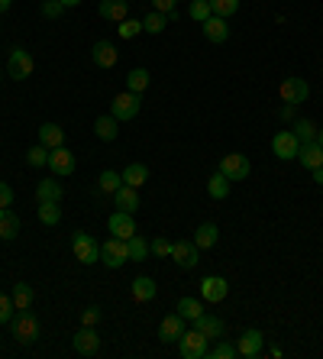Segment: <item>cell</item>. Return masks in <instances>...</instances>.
<instances>
[{"mask_svg": "<svg viewBox=\"0 0 323 359\" xmlns=\"http://www.w3.org/2000/svg\"><path fill=\"white\" fill-rule=\"evenodd\" d=\"M149 252H156L158 259H172V240H165V236H156V240L149 243Z\"/></svg>", "mask_w": 323, "mask_h": 359, "instance_id": "ee69618b", "label": "cell"}, {"mask_svg": "<svg viewBox=\"0 0 323 359\" xmlns=\"http://www.w3.org/2000/svg\"><path fill=\"white\" fill-rule=\"evenodd\" d=\"M298 149H301V140L291 130H282V133H275L272 140V152L278 156V159H298Z\"/></svg>", "mask_w": 323, "mask_h": 359, "instance_id": "7c38bea8", "label": "cell"}, {"mask_svg": "<svg viewBox=\"0 0 323 359\" xmlns=\"http://www.w3.org/2000/svg\"><path fill=\"white\" fill-rule=\"evenodd\" d=\"M116 59H120V52H116L114 42L100 39V42H94V46H91V62H94L97 68H114Z\"/></svg>", "mask_w": 323, "mask_h": 359, "instance_id": "e0dca14e", "label": "cell"}, {"mask_svg": "<svg viewBox=\"0 0 323 359\" xmlns=\"http://www.w3.org/2000/svg\"><path fill=\"white\" fill-rule=\"evenodd\" d=\"M240 350H236V343H226V340H217V346L207 353V359H236Z\"/></svg>", "mask_w": 323, "mask_h": 359, "instance_id": "60d3db41", "label": "cell"}, {"mask_svg": "<svg viewBox=\"0 0 323 359\" xmlns=\"http://www.w3.org/2000/svg\"><path fill=\"white\" fill-rule=\"evenodd\" d=\"M75 152L65 149V146H58V149H49V168H52V175L55 178H68V175H75Z\"/></svg>", "mask_w": 323, "mask_h": 359, "instance_id": "9c48e42d", "label": "cell"}, {"mask_svg": "<svg viewBox=\"0 0 323 359\" xmlns=\"http://www.w3.org/2000/svg\"><path fill=\"white\" fill-rule=\"evenodd\" d=\"M17 314V308H13V298H7V294L0 292V324H10V318Z\"/></svg>", "mask_w": 323, "mask_h": 359, "instance_id": "7dc6e473", "label": "cell"}, {"mask_svg": "<svg viewBox=\"0 0 323 359\" xmlns=\"http://www.w3.org/2000/svg\"><path fill=\"white\" fill-rule=\"evenodd\" d=\"M17 236H20V217L10 208L7 210L0 208V240L10 243V240H17Z\"/></svg>", "mask_w": 323, "mask_h": 359, "instance_id": "4316f807", "label": "cell"}, {"mask_svg": "<svg viewBox=\"0 0 323 359\" xmlns=\"http://www.w3.org/2000/svg\"><path fill=\"white\" fill-rule=\"evenodd\" d=\"M10 204H13V188H10L7 182H0V208L7 210Z\"/></svg>", "mask_w": 323, "mask_h": 359, "instance_id": "681fc988", "label": "cell"}, {"mask_svg": "<svg viewBox=\"0 0 323 359\" xmlns=\"http://www.w3.org/2000/svg\"><path fill=\"white\" fill-rule=\"evenodd\" d=\"M191 240L198 243V250H214L217 240H220V230H217V224H200Z\"/></svg>", "mask_w": 323, "mask_h": 359, "instance_id": "83f0119b", "label": "cell"}, {"mask_svg": "<svg viewBox=\"0 0 323 359\" xmlns=\"http://www.w3.org/2000/svg\"><path fill=\"white\" fill-rule=\"evenodd\" d=\"M165 26H168V17H165V13H158V10H152V13H146V17H142V33L158 36Z\"/></svg>", "mask_w": 323, "mask_h": 359, "instance_id": "d590c367", "label": "cell"}, {"mask_svg": "<svg viewBox=\"0 0 323 359\" xmlns=\"http://www.w3.org/2000/svg\"><path fill=\"white\" fill-rule=\"evenodd\" d=\"M217 172H224L230 182H246L252 165H249V156H242V152H226L224 159H220V168H217Z\"/></svg>", "mask_w": 323, "mask_h": 359, "instance_id": "52a82bcc", "label": "cell"}, {"mask_svg": "<svg viewBox=\"0 0 323 359\" xmlns=\"http://www.w3.org/2000/svg\"><path fill=\"white\" fill-rule=\"evenodd\" d=\"M294 110H298V104H284V107H282V120H291V117H294Z\"/></svg>", "mask_w": 323, "mask_h": 359, "instance_id": "f907efd6", "label": "cell"}, {"mask_svg": "<svg viewBox=\"0 0 323 359\" xmlns=\"http://www.w3.org/2000/svg\"><path fill=\"white\" fill-rule=\"evenodd\" d=\"M226 294H230V282H226L224 276H207L204 282H200V298L210 301V304L224 301Z\"/></svg>", "mask_w": 323, "mask_h": 359, "instance_id": "9a60e30c", "label": "cell"}, {"mask_svg": "<svg viewBox=\"0 0 323 359\" xmlns=\"http://www.w3.org/2000/svg\"><path fill=\"white\" fill-rule=\"evenodd\" d=\"M152 75L146 72V68H133L130 75H126V91H133V94H142L146 88H149Z\"/></svg>", "mask_w": 323, "mask_h": 359, "instance_id": "1f68e13d", "label": "cell"}, {"mask_svg": "<svg viewBox=\"0 0 323 359\" xmlns=\"http://www.w3.org/2000/svg\"><path fill=\"white\" fill-rule=\"evenodd\" d=\"M314 182H317V184H323V165H320V168H314Z\"/></svg>", "mask_w": 323, "mask_h": 359, "instance_id": "816d5d0a", "label": "cell"}, {"mask_svg": "<svg viewBox=\"0 0 323 359\" xmlns=\"http://www.w3.org/2000/svg\"><path fill=\"white\" fill-rule=\"evenodd\" d=\"M116 33H120V39H136V36L142 33V20H130V17H126L123 23H120V29H116Z\"/></svg>", "mask_w": 323, "mask_h": 359, "instance_id": "7bdbcfd3", "label": "cell"}, {"mask_svg": "<svg viewBox=\"0 0 323 359\" xmlns=\"http://www.w3.org/2000/svg\"><path fill=\"white\" fill-rule=\"evenodd\" d=\"M210 13H214V10H210L207 0H191V4H188V17H191V20H198V23H204V20H207Z\"/></svg>", "mask_w": 323, "mask_h": 359, "instance_id": "b9f144b4", "label": "cell"}, {"mask_svg": "<svg viewBox=\"0 0 323 359\" xmlns=\"http://www.w3.org/2000/svg\"><path fill=\"white\" fill-rule=\"evenodd\" d=\"M298 162L304 168H310V172H314V168H320L323 165V149H320V142H301V149H298Z\"/></svg>", "mask_w": 323, "mask_h": 359, "instance_id": "44dd1931", "label": "cell"}, {"mask_svg": "<svg viewBox=\"0 0 323 359\" xmlns=\"http://www.w3.org/2000/svg\"><path fill=\"white\" fill-rule=\"evenodd\" d=\"M317 130H320V126H317L314 120H294V126H291V133L298 136L301 142H314L317 140Z\"/></svg>", "mask_w": 323, "mask_h": 359, "instance_id": "8d00e7d4", "label": "cell"}, {"mask_svg": "<svg viewBox=\"0 0 323 359\" xmlns=\"http://www.w3.org/2000/svg\"><path fill=\"white\" fill-rule=\"evenodd\" d=\"M210 4V10H214L217 17H224V20H230L236 10H240V0H207Z\"/></svg>", "mask_w": 323, "mask_h": 359, "instance_id": "ab89813d", "label": "cell"}, {"mask_svg": "<svg viewBox=\"0 0 323 359\" xmlns=\"http://www.w3.org/2000/svg\"><path fill=\"white\" fill-rule=\"evenodd\" d=\"M236 350H240L242 359H262L266 356V334L256 330V327H249L240 334V343H236Z\"/></svg>", "mask_w": 323, "mask_h": 359, "instance_id": "8992f818", "label": "cell"}, {"mask_svg": "<svg viewBox=\"0 0 323 359\" xmlns=\"http://www.w3.org/2000/svg\"><path fill=\"white\" fill-rule=\"evenodd\" d=\"M10 4H13V0H0V13H7V10H10Z\"/></svg>", "mask_w": 323, "mask_h": 359, "instance_id": "f5cc1de1", "label": "cell"}, {"mask_svg": "<svg viewBox=\"0 0 323 359\" xmlns=\"http://www.w3.org/2000/svg\"><path fill=\"white\" fill-rule=\"evenodd\" d=\"M36 133H39V142L46 146V149H58V146H65V130H62L58 123H42Z\"/></svg>", "mask_w": 323, "mask_h": 359, "instance_id": "cb8c5ba5", "label": "cell"}, {"mask_svg": "<svg viewBox=\"0 0 323 359\" xmlns=\"http://www.w3.org/2000/svg\"><path fill=\"white\" fill-rule=\"evenodd\" d=\"M26 162H29L33 168L49 165V149H46L42 142H36V146H29V152H26Z\"/></svg>", "mask_w": 323, "mask_h": 359, "instance_id": "f35d334b", "label": "cell"}, {"mask_svg": "<svg viewBox=\"0 0 323 359\" xmlns=\"http://www.w3.org/2000/svg\"><path fill=\"white\" fill-rule=\"evenodd\" d=\"M39 220L46 226H58V220H62V208H58V201H39Z\"/></svg>", "mask_w": 323, "mask_h": 359, "instance_id": "e575fe53", "label": "cell"}, {"mask_svg": "<svg viewBox=\"0 0 323 359\" xmlns=\"http://www.w3.org/2000/svg\"><path fill=\"white\" fill-rule=\"evenodd\" d=\"M172 259H174V266L194 269V266L200 262L198 243H194V240H178V243H172Z\"/></svg>", "mask_w": 323, "mask_h": 359, "instance_id": "30bf717a", "label": "cell"}, {"mask_svg": "<svg viewBox=\"0 0 323 359\" xmlns=\"http://www.w3.org/2000/svg\"><path fill=\"white\" fill-rule=\"evenodd\" d=\"M230 188H233V182L224 175V172H214V175H210V182H207V194H210L214 201L230 198Z\"/></svg>", "mask_w": 323, "mask_h": 359, "instance_id": "f546056e", "label": "cell"}, {"mask_svg": "<svg viewBox=\"0 0 323 359\" xmlns=\"http://www.w3.org/2000/svg\"><path fill=\"white\" fill-rule=\"evenodd\" d=\"M65 10L68 7L62 4V0H42V17H46V20H58Z\"/></svg>", "mask_w": 323, "mask_h": 359, "instance_id": "f6af8a7d", "label": "cell"}, {"mask_svg": "<svg viewBox=\"0 0 323 359\" xmlns=\"http://www.w3.org/2000/svg\"><path fill=\"white\" fill-rule=\"evenodd\" d=\"M62 4H65V7H78V4H81V0H62Z\"/></svg>", "mask_w": 323, "mask_h": 359, "instance_id": "db71d44e", "label": "cell"}, {"mask_svg": "<svg viewBox=\"0 0 323 359\" xmlns=\"http://www.w3.org/2000/svg\"><path fill=\"white\" fill-rule=\"evenodd\" d=\"M10 298H13V308L17 311H26V308H33V285H26V282H17L13 285V294H10Z\"/></svg>", "mask_w": 323, "mask_h": 359, "instance_id": "4dcf8cb0", "label": "cell"}, {"mask_svg": "<svg viewBox=\"0 0 323 359\" xmlns=\"http://www.w3.org/2000/svg\"><path fill=\"white\" fill-rule=\"evenodd\" d=\"M107 230L110 236H120V240H130V236H136V220L133 214H126V210H114L107 220Z\"/></svg>", "mask_w": 323, "mask_h": 359, "instance_id": "4fadbf2b", "label": "cell"}, {"mask_svg": "<svg viewBox=\"0 0 323 359\" xmlns=\"http://www.w3.org/2000/svg\"><path fill=\"white\" fill-rule=\"evenodd\" d=\"M178 353H181L184 359H207V353H210L207 337L200 334L198 327H194V330H184V334L178 337Z\"/></svg>", "mask_w": 323, "mask_h": 359, "instance_id": "7a4b0ae2", "label": "cell"}, {"mask_svg": "<svg viewBox=\"0 0 323 359\" xmlns=\"http://www.w3.org/2000/svg\"><path fill=\"white\" fill-rule=\"evenodd\" d=\"M33 68H36V62H33V55H29L23 46H13V49H10L7 75L13 78V81H26V78L33 75Z\"/></svg>", "mask_w": 323, "mask_h": 359, "instance_id": "277c9868", "label": "cell"}, {"mask_svg": "<svg viewBox=\"0 0 323 359\" xmlns=\"http://www.w3.org/2000/svg\"><path fill=\"white\" fill-rule=\"evenodd\" d=\"M62 194H65V188H62L58 178H42V182L36 184V198L39 201H62Z\"/></svg>", "mask_w": 323, "mask_h": 359, "instance_id": "f1b7e54d", "label": "cell"}, {"mask_svg": "<svg viewBox=\"0 0 323 359\" xmlns=\"http://www.w3.org/2000/svg\"><path fill=\"white\" fill-rule=\"evenodd\" d=\"M126 250H130V259L142 262L146 256H149V243H146L139 233H136V236H130V240H126Z\"/></svg>", "mask_w": 323, "mask_h": 359, "instance_id": "74e56055", "label": "cell"}, {"mask_svg": "<svg viewBox=\"0 0 323 359\" xmlns=\"http://www.w3.org/2000/svg\"><path fill=\"white\" fill-rule=\"evenodd\" d=\"M100 262L107 269H123L130 262V250H126V240L120 236H107V243H100Z\"/></svg>", "mask_w": 323, "mask_h": 359, "instance_id": "3957f363", "label": "cell"}, {"mask_svg": "<svg viewBox=\"0 0 323 359\" xmlns=\"http://www.w3.org/2000/svg\"><path fill=\"white\" fill-rule=\"evenodd\" d=\"M278 94H282L284 104H304V100L310 97V84H307L304 78H284Z\"/></svg>", "mask_w": 323, "mask_h": 359, "instance_id": "8fae6325", "label": "cell"}, {"mask_svg": "<svg viewBox=\"0 0 323 359\" xmlns=\"http://www.w3.org/2000/svg\"><path fill=\"white\" fill-rule=\"evenodd\" d=\"M94 133H97V140L114 142L116 136H120V120H116L114 114H104V117L94 120Z\"/></svg>", "mask_w": 323, "mask_h": 359, "instance_id": "603a6c76", "label": "cell"}, {"mask_svg": "<svg viewBox=\"0 0 323 359\" xmlns=\"http://www.w3.org/2000/svg\"><path fill=\"white\" fill-rule=\"evenodd\" d=\"M97 188L104 194H116L120 188H123V175H120V172H114V168H107V172H100Z\"/></svg>", "mask_w": 323, "mask_h": 359, "instance_id": "836d02e7", "label": "cell"}, {"mask_svg": "<svg viewBox=\"0 0 323 359\" xmlns=\"http://www.w3.org/2000/svg\"><path fill=\"white\" fill-rule=\"evenodd\" d=\"M152 10H158V13H174L178 10V0H152Z\"/></svg>", "mask_w": 323, "mask_h": 359, "instance_id": "c3c4849f", "label": "cell"}, {"mask_svg": "<svg viewBox=\"0 0 323 359\" xmlns=\"http://www.w3.org/2000/svg\"><path fill=\"white\" fill-rule=\"evenodd\" d=\"M114 204H116V210L136 214V210H139V188H130V184H123V188L114 194Z\"/></svg>", "mask_w": 323, "mask_h": 359, "instance_id": "7402d4cb", "label": "cell"}, {"mask_svg": "<svg viewBox=\"0 0 323 359\" xmlns=\"http://www.w3.org/2000/svg\"><path fill=\"white\" fill-rule=\"evenodd\" d=\"M71 346H75L78 356H94L100 350V337L94 327H81L75 337H71Z\"/></svg>", "mask_w": 323, "mask_h": 359, "instance_id": "5bb4252c", "label": "cell"}, {"mask_svg": "<svg viewBox=\"0 0 323 359\" xmlns=\"http://www.w3.org/2000/svg\"><path fill=\"white\" fill-rule=\"evenodd\" d=\"M10 330H13V337H17L20 343H36L39 340V320H36V314L29 308L17 311V314L10 318Z\"/></svg>", "mask_w": 323, "mask_h": 359, "instance_id": "6da1fadb", "label": "cell"}, {"mask_svg": "<svg viewBox=\"0 0 323 359\" xmlns=\"http://www.w3.org/2000/svg\"><path fill=\"white\" fill-rule=\"evenodd\" d=\"M200 29H204V39L207 42H226L230 39V23H226L224 17H217V13H210V17L200 23Z\"/></svg>", "mask_w": 323, "mask_h": 359, "instance_id": "ac0fdd59", "label": "cell"}, {"mask_svg": "<svg viewBox=\"0 0 323 359\" xmlns=\"http://www.w3.org/2000/svg\"><path fill=\"white\" fill-rule=\"evenodd\" d=\"M139 107H142V100H139V94H133V91H123L110 100V114H114L120 123H123V120H136Z\"/></svg>", "mask_w": 323, "mask_h": 359, "instance_id": "ba28073f", "label": "cell"}, {"mask_svg": "<svg viewBox=\"0 0 323 359\" xmlns=\"http://www.w3.org/2000/svg\"><path fill=\"white\" fill-rule=\"evenodd\" d=\"M71 250H75V259L84 262V266H94V262H100L97 240H94L91 233H84V230H78V233L71 236Z\"/></svg>", "mask_w": 323, "mask_h": 359, "instance_id": "5b68a950", "label": "cell"}, {"mask_svg": "<svg viewBox=\"0 0 323 359\" xmlns=\"http://www.w3.org/2000/svg\"><path fill=\"white\" fill-rule=\"evenodd\" d=\"M120 175H123V184H130V188H142V184L149 182V165H146V162H130Z\"/></svg>", "mask_w": 323, "mask_h": 359, "instance_id": "d4e9b609", "label": "cell"}, {"mask_svg": "<svg viewBox=\"0 0 323 359\" xmlns=\"http://www.w3.org/2000/svg\"><path fill=\"white\" fill-rule=\"evenodd\" d=\"M156 292H158V285H156V278H149V276H139V278H133V282H130V294H133L136 304L152 301V298H156Z\"/></svg>", "mask_w": 323, "mask_h": 359, "instance_id": "ffe728a7", "label": "cell"}, {"mask_svg": "<svg viewBox=\"0 0 323 359\" xmlns=\"http://www.w3.org/2000/svg\"><path fill=\"white\" fill-rule=\"evenodd\" d=\"M97 13L104 20H110V23H123L126 13H130V0H100Z\"/></svg>", "mask_w": 323, "mask_h": 359, "instance_id": "d6986e66", "label": "cell"}, {"mask_svg": "<svg viewBox=\"0 0 323 359\" xmlns=\"http://www.w3.org/2000/svg\"><path fill=\"white\" fill-rule=\"evenodd\" d=\"M184 330H188V327H184V318L174 311V314H165L162 324H158V340L162 343H178V337H181Z\"/></svg>", "mask_w": 323, "mask_h": 359, "instance_id": "2e32d148", "label": "cell"}, {"mask_svg": "<svg viewBox=\"0 0 323 359\" xmlns=\"http://www.w3.org/2000/svg\"><path fill=\"white\" fill-rule=\"evenodd\" d=\"M174 311H178V314H181L184 320H191V324H194V320H198L200 314H204V304H200L198 298H181L178 304H174Z\"/></svg>", "mask_w": 323, "mask_h": 359, "instance_id": "d6a6232c", "label": "cell"}, {"mask_svg": "<svg viewBox=\"0 0 323 359\" xmlns=\"http://www.w3.org/2000/svg\"><path fill=\"white\" fill-rule=\"evenodd\" d=\"M194 327H198L207 340H220V337H224V330H226V324L220 318H214V314H200V318L194 320Z\"/></svg>", "mask_w": 323, "mask_h": 359, "instance_id": "484cf974", "label": "cell"}, {"mask_svg": "<svg viewBox=\"0 0 323 359\" xmlns=\"http://www.w3.org/2000/svg\"><path fill=\"white\" fill-rule=\"evenodd\" d=\"M100 318H104V311H100L97 304H88V308L81 311V327H97Z\"/></svg>", "mask_w": 323, "mask_h": 359, "instance_id": "bcb514c9", "label": "cell"}, {"mask_svg": "<svg viewBox=\"0 0 323 359\" xmlns=\"http://www.w3.org/2000/svg\"><path fill=\"white\" fill-rule=\"evenodd\" d=\"M317 142H320V149H323V126L317 130Z\"/></svg>", "mask_w": 323, "mask_h": 359, "instance_id": "11a10c76", "label": "cell"}]
</instances>
